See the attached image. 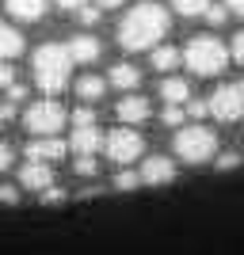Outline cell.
I'll list each match as a JSON object with an SVG mask.
<instances>
[{
    "label": "cell",
    "instance_id": "obj_1",
    "mask_svg": "<svg viewBox=\"0 0 244 255\" xmlns=\"http://www.w3.org/2000/svg\"><path fill=\"white\" fill-rule=\"evenodd\" d=\"M168 27H172V19L160 4H138V8L126 11V19L118 23V46L130 50V53L153 50L168 34Z\"/></svg>",
    "mask_w": 244,
    "mask_h": 255
},
{
    "label": "cell",
    "instance_id": "obj_2",
    "mask_svg": "<svg viewBox=\"0 0 244 255\" xmlns=\"http://www.w3.org/2000/svg\"><path fill=\"white\" fill-rule=\"evenodd\" d=\"M34 84L42 88L46 96H57L65 84H69V69H73V57H69V46H57V42H46L34 50Z\"/></svg>",
    "mask_w": 244,
    "mask_h": 255
},
{
    "label": "cell",
    "instance_id": "obj_3",
    "mask_svg": "<svg viewBox=\"0 0 244 255\" xmlns=\"http://www.w3.org/2000/svg\"><path fill=\"white\" fill-rule=\"evenodd\" d=\"M183 61L199 76H218V73H225V65H229V50H225V42L214 38V34H195L191 42H187Z\"/></svg>",
    "mask_w": 244,
    "mask_h": 255
},
{
    "label": "cell",
    "instance_id": "obj_4",
    "mask_svg": "<svg viewBox=\"0 0 244 255\" xmlns=\"http://www.w3.org/2000/svg\"><path fill=\"white\" fill-rule=\"evenodd\" d=\"M218 152V133L206 126H180L176 133V156L187 160V164H206V160Z\"/></svg>",
    "mask_w": 244,
    "mask_h": 255
},
{
    "label": "cell",
    "instance_id": "obj_5",
    "mask_svg": "<svg viewBox=\"0 0 244 255\" xmlns=\"http://www.w3.org/2000/svg\"><path fill=\"white\" fill-rule=\"evenodd\" d=\"M65 107L61 103H53V99H38V103H31L27 107V129H31L34 137H53V133H61V126H65Z\"/></svg>",
    "mask_w": 244,
    "mask_h": 255
},
{
    "label": "cell",
    "instance_id": "obj_6",
    "mask_svg": "<svg viewBox=\"0 0 244 255\" xmlns=\"http://www.w3.org/2000/svg\"><path fill=\"white\" fill-rule=\"evenodd\" d=\"M206 103H210V115L218 118V122H237V118H244V80L222 84Z\"/></svg>",
    "mask_w": 244,
    "mask_h": 255
},
{
    "label": "cell",
    "instance_id": "obj_7",
    "mask_svg": "<svg viewBox=\"0 0 244 255\" xmlns=\"http://www.w3.org/2000/svg\"><path fill=\"white\" fill-rule=\"evenodd\" d=\"M103 149H107V156H111V164H134V160L145 152V141H141V133H134V129H126V126H118V129H111V133H107Z\"/></svg>",
    "mask_w": 244,
    "mask_h": 255
},
{
    "label": "cell",
    "instance_id": "obj_8",
    "mask_svg": "<svg viewBox=\"0 0 244 255\" xmlns=\"http://www.w3.org/2000/svg\"><path fill=\"white\" fill-rule=\"evenodd\" d=\"M65 152H69V145H65L61 137H34L31 145H27V160H31V164H46V168L57 164Z\"/></svg>",
    "mask_w": 244,
    "mask_h": 255
},
{
    "label": "cell",
    "instance_id": "obj_9",
    "mask_svg": "<svg viewBox=\"0 0 244 255\" xmlns=\"http://www.w3.org/2000/svg\"><path fill=\"white\" fill-rule=\"evenodd\" d=\"M138 175H141V183H149V187H164V183L176 179V164H172L168 156H149Z\"/></svg>",
    "mask_w": 244,
    "mask_h": 255
},
{
    "label": "cell",
    "instance_id": "obj_10",
    "mask_svg": "<svg viewBox=\"0 0 244 255\" xmlns=\"http://www.w3.org/2000/svg\"><path fill=\"white\" fill-rule=\"evenodd\" d=\"M19 183L27 187V191L42 194V191L53 187V168H46V164H31V160H27V164L19 168Z\"/></svg>",
    "mask_w": 244,
    "mask_h": 255
},
{
    "label": "cell",
    "instance_id": "obj_11",
    "mask_svg": "<svg viewBox=\"0 0 244 255\" xmlns=\"http://www.w3.org/2000/svg\"><path fill=\"white\" fill-rule=\"evenodd\" d=\"M115 111H118V118H122L126 126H138V122H145V118L153 115V107H149L145 96H126L122 103L115 107Z\"/></svg>",
    "mask_w": 244,
    "mask_h": 255
},
{
    "label": "cell",
    "instance_id": "obj_12",
    "mask_svg": "<svg viewBox=\"0 0 244 255\" xmlns=\"http://www.w3.org/2000/svg\"><path fill=\"white\" fill-rule=\"evenodd\" d=\"M103 133H99L96 126H84V129H73V152L76 156H96L99 149H103Z\"/></svg>",
    "mask_w": 244,
    "mask_h": 255
},
{
    "label": "cell",
    "instance_id": "obj_13",
    "mask_svg": "<svg viewBox=\"0 0 244 255\" xmlns=\"http://www.w3.org/2000/svg\"><path fill=\"white\" fill-rule=\"evenodd\" d=\"M4 8H8L19 23H38L42 11H46V0H4Z\"/></svg>",
    "mask_w": 244,
    "mask_h": 255
},
{
    "label": "cell",
    "instance_id": "obj_14",
    "mask_svg": "<svg viewBox=\"0 0 244 255\" xmlns=\"http://www.w3.org/2000/svg\"><path fill=\"white\" fill-rule=\"evenodd\" d=\"M69 57L80 65H92L99 57V38H92V34H76L73 42H69Z\"/></svg>",
    "mask_w": 244,
    "mask_h": 255
},
{
    "label": "cell",
    "instance_id": "obj_15",
    "mask_svg": "<svg viewBox=\"0 0 244 255\" xmlns=\"http://www.w3.org/2000/svg\"><path fill=\"white\" fill-rule=\"evenodd\" d=\"M160 96L168 99V107H183V103H191V84L183 76H168L160 84Z\"/></svg>",
    "mask_w": 244,
    "mask_h": 255
},
{
    "label": "cell",
    "instance_id": "obj_16",
    "mask_svg": "<svg viewBox=\"0 0 244 255\" xmlns=\"http://www.w3.org/2000/svg\"><path fill=\"white\" fill-rule=\"evenodd\" d=\"M23 53V34L15 27H0V61H11Z\"/></svg>",
    "mask_w": 244,
    "mask_h": 255
},
{
    "label": "cell",
    "instance_id": "obj_17",
    "mask_svg": "<svg viewBox=\"0 0 244 255\" xmlns=\"http://www.w3.org/2000/svg\"><path fill=\"white\" fill-rule=\"evenodd\" d=\"M115 88H122V92H130V88H138L141 84V73L134 69V65H126V61H118L115 69H111V76H107Z\"/></svg>",
    "mask_w": 244,
    "mask_h": 255
},
{
    "label": "cell",
    "instance_id": "obj_18",
    "mask_svg": "<svg viewBox=\"0 0 244 255\" xmlns=\"http://www.w3.org/2000/svg\"><path fill=\"white\" fill-rule=\"evenodd\" d=\"M180 61H183V53L176 46H157L153 50V69L157 73H172V69H180Z\"/></svg>",
    "mask_w": 244,
    "mask_h": 255
},
{
    "label": "cell",
    "instance_id": "obj_19",
    "mask_svg": "<svg viewBox=\"0 0 244 255\" xmlns=\"http://www.w3.org/2000/svg\"><path fill=\"white\" fill-rule=\"evenodd\" d=\"M103 92H107V80H103V76H80V80H76V96L84 99V103H96Z\"/></svg>",
    "mask_w": 244,
    "mask_h": 255
},
{
    "label": "cell",
    "instance_id": "obj_20",
    "mask_svg": "<svg viewBox=\"0 0 244 255\" xmlns=\"http://www.w3.org/2000/svg\"><path fill=\"white\" fill-rule=\"evenodd\" d=\"M172 8L180 11L183 19H191V15H206L210 11V0H172Z\"/></svg>",
    "mask_w": 244,
    "mask_h": 255
},
{
    "label": "cell",
    "instance_id": "obj_21",
    "mask_svg": "<svg viewBox=\"0 0 244 255\" xmlns=\"http://www.w3.org/2000/svg\"><path fill=\"white\" fill-rule=\"evenodd\" d=\"M138 183H141V175H138V171H126V168H122V171L115 175V187H118V191H134Z\"/></svg>",
    "mask_w": 244,
    "mask_h": 255
},
{
    "label": "cell",
    "instance_id": "obj_22",
    "mask_svg": "<svg viewBox=\"0 0 244 255\" xmlns=\"http://www.w3.org/2000/svg\"><path fill=\"white\" fill-rule=\"evenodd\" d=\"M73 126H76V129L96 126V111H92V107H80V111H73Z\"/></svg>",
    "mask_w": 244,
    "mask_h": 255
},
{
    "label": "cell",
    "instance_id": "obj_23",
    "mask_svg": "<svg viewBox=\"0 0 244 255\" xmlns=\"http://www.w3.org/2000/svg\"><path fill=\"white\" fill-rule=\"evenodd\" d=\"M225 19H229V8H222V4H210V11H206V23H210V27H222Z\"/></svg>",
    "mask_w": 244,
    "mask_h": 255
},
{
    "label": "cell",
    "instance_id": "obj_24",
    "mask_svg": "<svg viewBox=\"0 0 244 255\" xmlns=\"http://www.w3.org/2000/svg\"><path fill=\"white\" fill-rule=\"evenodd\" d=\"M183 118H187V107H164V122L168 126H180Z\"/></svg>",
    "mask_w": 244,
    "mask_h": 255
},
{
    "label": "cell",
    "instance_id": "obj_25",
    "mask_svg": "<svg viewBox=\"0 0 244 255\" xmlns=\"http://www.w3.org/2000/svg\"><path fill=\"white\" fill-rule=\"evenodd\" d=\"M76 175H96V156H76Z\"/></svg>",
    "mask_w": 244,
    "mask_h": 255
},
{
    "label": "cell",
    "instance_id": "obj_26",
    "mask_svg": "<svg viewBox=\"0 0 244 255\" xmlns=\"http://www.w3.org/2000/svg\"><path fill=\"white\" fill-rule=\"evenodd\" d=\"M0 88L8 92V88H15V69H11L8 61H0Z\"/></svg>",
    "mask_w": 244,
    "mask_h": 255
},
{
    "label": "cell",
    "instance_id": "obj_27",
    "mask_svg": "<svg viewBox=\"0 0 244 255\" xmlns=\"http://www.w3.org/2000/svg\"><path fill=\"white\" fill-rule=\"evenodd\" d=\"M229 57L244 65V31H237V34H233V46H229Z\"/></svg>",
    "mask_w": 244,
    "mask_h": 255
},
{
    "label": "cell",
    "instance_id": "obj_28",
    "mask_svg": "<svg viewBox=\"0 0 244 255\" xmlns=\"http://www.w3.org/2000/svg\"><path fill=\"white\" fill-rule=\"evenodd\" d=\"M187 115L191 118H206L210 115V103H206V99H191V103H187Z\"/></svg>",
    "mask_w": 244,
    "mask_h": 255
},
{
    "label": "cell",
    "instance_id": "obj_29",
    "mask_svg": "<svg viewBox=\"0 0 244 255\" xmlns=\"http://www.w3.org/2000/svg\"><path fill=\"white\" fill-rule=\"evenodd\" d=\"M76 15H80V23H84V27H96V23H99V8H92V4H88V8H80Z\"/></svg>",
    "mask_w": 244,
    "mask_h": 255
},
{
    "label": "cell",
    "instance_id": "obj_30",
    "mask_svg": "<svg viewBox=\"0 0 244 255\" xmlns=\"http://www.w3.org/2000/svg\"><path fill=\"white\" fill-rule=\"evenodd\" d=\"M38 198H42V206H46V202L57 206V202H65V191H61V187H50V191H42Z\"/></svg>",
    "mask_w": 244,
    "mask_h": 255
},
{
    "label": "cell",
    "instance_id": "obj_31",
    "mask_svg": "<svg viewBox=\"0 0 244 255\" xmlns=\"http://www.w3.org/2000/svg\"><path fill=\"white\" fill-rule=\"evenodd\" d=\"M11 164H15V152H11V145H4V141H0V171H8Z\"/></svg>",
    "mask_w": 244,
    "mask_h": 255
},
{
    "label": "cell",
    "instance_id": "obj_32",
    "mask_svg": "<svg viewBox=\"0 0 244 255\" xmlns=\"http://www.w3.org/2000/svg\"><path fill=\"white\" fill-rule=\"evenodd\" d=\"M0 202H4V206H15V202H19V194H15V187H8V183H0Z\"/></svg>",
    "mask_w": 244,
    "mask_h": 255
},
{
    "label": "cell",
    "instance_id": "obj_33",
    "mask_svg": "<svg viewBox=\"0 0 244 255\" xmlns=\"http://www.w3.org/2000/svg\"><path fill=\"white\" fill-rule=\"evenodd\" d=\"M237 164H241V152H225V156H218V168H222V171L237 168Z\"/></svg>",
    "mask_w": 244,
    "mask_h": 255
},
{
    "label": "cell",
    "instance_id": "obj_34",
    "mask_svg": "<svg viewBox=\"0 0 244 255\" xmlns=\"http://www.w3.org/2000/svg\"><path fill=\"white\" fill-rule=\"evenodd\" d=\"M23 99H27V88H23V84L8 88V103H23Z\"/></svg>",
    "mask_w": 244,
    "mask_h": 255
},
{
    "label": "cell",
    "instance_id": "obj_35",
    "mask_svg": "<svg viewBox=\"0 0 244 255\" xmlns=\"http://www.w3.org/2000/svg\"><path fill=\"white\" fill-rule=\"evenodd\" d=\"M61 8H69V11H80V8H88V0H57Z\"/></svg>",
    "mask_w": 244,
    "mask_h": 255
},
{
    "label": "cell",
    "instance_id": "obj_36",
    "mask_svg": "<svg viewBox=\"0 0 244 255\" xmlns=\"http://www.w3.org/2000/svg\"><path fill=\"white\" fill-rule=\"evenodd\" d=\"M225 8H229V11H237V15L244 19V0H225Z\"/></svg>",
    "mask_w": 244,
    "mask_h": 255
},
{
    "label": "cell",
    "instance_id": "obj_37",
    "mask_svg": "<svg viewBox=\"0 0 244 255\" xmlns=\"http://www.w3.org/2000/svg\"><path fill=\"white\" fill-rule=\"evenodd\" d=\"M122 0H96V8H118Z\"/></svg>",
    "mask_w": 244,
    "mask_h": 255
},
{
    "label": "cell",
    "instance_id": "obj_38",
    "mask_svg": "<svg viewBox=\"0 0 244 255\" xmlns=\"http://www.w3.org/2000/svg\"><path fill=\"white\" fill-rule=\"evenodd\" d=\"M0 122H4V118H0Z\"/></svg>",
    "mask_w": 244,
    "mask_h": 255
}]
</instances>
